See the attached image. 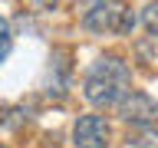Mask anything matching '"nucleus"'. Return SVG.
<instances>
[{
    "mask_svg": "<svg viewBox=\"0 0 158 148\" xmlns=\"http://www.w3.org/2000/svg\"><path fill=\"white\" fill-rule=\"evenodd\" d=\"M132 89V72L118 56H102L96 59V66L86 72V82H82V96L99 109L115 105L118 99Z\"/></svg>",
    "mask_w": 158,
    "mask_h": 148,
    "instance_id": "1",
    "label": "nucleus"
},
{
    "mask_svg": "<svg viewBox=\"0 0 158 148\" xmlns=\"http://www.w3.org/2000/svg\"><path fill=\"white\" fill-rule=\"evenodd\" d=\"M10 46H13V33H10V23H7L3 17H0V63L7 59Z\"/></svg>",
    "mask_w": 158,
    "mask_h": 148,
    "instance_id": "5",
    "label": "nucleus"
},
{
    "mask_svg": "<svg viewBox=\"0 0 158 148\" xmlns=\"http://www.w3.org/2000/svg\"><path fill=\"white\" fill-rule=\"evenodd\" d=\"M118 115L132 122V125H148V122H158V102L145 92H135V89H128L125 96L115 102Z\"/></svg>",
    "mask_w": 158,
    "mask_h": 148,
    "instance_id": "3",
    "label": "nucleus"
},
{
    "mask_svg": "<svg viewBox=\"0 0 158 148\" xmlns=\"http://www.w3.org/2000/svg\"><path fill=\"white\" fill-rule=\"evenodd\" d=\"M82 27L92 33H125L135 27L128 0H86Z\"/></svg>",
    "mask_w": 158,
    "mask_h": 148,
    "instance_id": "2",
    "label": "nucleus"
},
{
    "mask_svg": "<svg viewBox=\"0 0 158 148\" xmlns=\"http://www.w3.org/2000/svg\"><path fill=\"white\" fill-rule=\"evenodd\" d=\"M0 148H7V145H0Z\"/></svg>",
    "mask_w": 158,
    "mask_h": 148,
    "instance_id": "7",
    "label": "nucleus"
},
{
    "mask_svg": "<svg viewBox=\"0 0 158 148\" xmlns=\"http://www.w3.org/2000/svg\"><path fill=\"white\" fill-rule=\"evenodd\" d=\"M46 148H53V145H46Z\"/></svg>",
    "mask_w": 158,
    "mask_h": 148,
    "instance_id": "8",
    "label": "nucleus"
},
{
    "mask_svg": "<svg viewBox=\"0 0 158 148\" xmlns=\"http://www.w3.org/2000/svg\"><path fill=\"white\" fill-rule=\"evenodd\" d=\"M142 20H145V27L152 30V33H158V0H152L145 7V13H142Z\"/></svg>",
    "mask_w": 158,
    "mask_h": 148,
    "instance_id": "6",
    "label": "nucleus"
},
{
    "mask_svg": "<svg viewBox=\"0 0 158 148\" xmlns=\"http://www.w3.org/2000/svg\"><path fill=\"white\" fill-rule=\"evenodd\" d=\"M73 142H76V148H106L109 122L102 115H79V122L73 125Z\"/></svg>",
    "mask_w": 158,
    "mask_h": 148,
    "instance_id": "4",
    "label": "nucleus"
}]
</instances>
